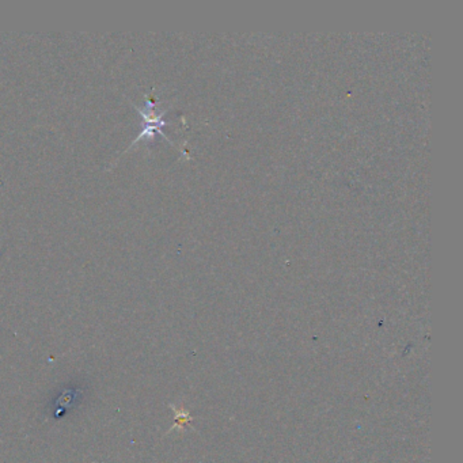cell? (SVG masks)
Segmentation results:
<instances>
[{
	"mask_svg": "<svg viewBox=\"0 0 463 463\" xmlns=\"http://www.w3.org/2000/svg\"><path fill=\"white\" fill-rule=\"evenodd\" d=\"M137 109V112L142 115V117H143V121H144V126H143V129H142V132H140V135L136 137V140L133 142V144L135 143H137L142 137H146V136H153L155 132L157 133H159V135H162L163 137H166V135L162 132V128L168 124L165 120H163V116L168 113V111H163V112H157V109H155V102L151 100V98H148L147 100V102H146V109L144 111H142L140 108H136ZM168 139V137H166ZM168 142H170L169 139H168Z\"/></svg>",
	"mask_w": 463,
	"mask_h": 463,
	"instance_id": "1",
	"label": "cell"
},
{
	"mask_svg": "<svg viewBox=\"0 0 463 463\" xmlns=\"http://www.w3.org/2000/svg\"><path fill=\"white\" fill-rule=\"evenodd\" d=\"M170 406H172V409L175 411V424L172 427L170 431H173L174 428H183L189 421H192V417H190V414L186 410L177 409L174 405Z\"/></svg>",
	"mask_w": 463,
	"mask_h": 463,
	"instance_id": "2",
	"label": "cell"
}]
</instances>
